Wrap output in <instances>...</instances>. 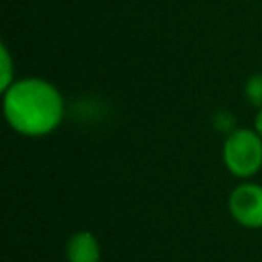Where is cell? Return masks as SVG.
I'll return each mask as SVG.
<instances>
[{"instance_id":"277c9868","label":"cell","mask_w":262,"mask_h":262,"mask_svg":"<svg viewBox=\"0 0 262 262\" xmlns=\"http://www.w3.org/2000/svg\"><path fill=\"white\" fill-rule=\"evenodd\" d=\"M67 260L69 262H99L101 246L94 233L77 232L67 243Z\"/></svg>"},{"instance_id":"8992f818","label":"cell","mask_w":262,"mask_h":262,"mask_svg":"<svg viewBox=\"0 0 262 262\" xmlns=\"http://www.w3.org/2000/svg\"><path fill=\"white\" fill-rule=\"evenodd\" d=\"M15 83L13 81V69H11V58H9V52L6 49V45H2V84H0V90L6 92L11 84Z\"/></svg>"},{"instance_id":"52a82bcc","label":"cell","mask_w":262,"mask_h":262,"mask_svg":"<svg viewBox=\"0 0 262 262\" xmlns=\"http://www.w3.org/2000/svg\"><path fill=\"white\" fill-rule=\"evenodd\" d=\"M255 131L262 137V108H260V112H258L257 119H255Z\"/></svg>"},{"instance_id":"3957f363","label":"cell","mask_w":262,"mask_h":262,"mask_svg":"<svg viewBox=\"0 0 262 262\" xmlns=\"http://www.w3.org/2000/svg\"><path fill=\"white\" fill-rule=\"evenodd\" d=\"M228 207L239 225L246 228H262V185H239L230 196Z\"/></svg>"},{"instance_id":"6da1fadb","label":"cell","mask_w":262,"mask_h":262,"mask_svg":"<svg viewBox=\"0 0 262 262\" xmlns=\"http://www.w3.org/2000/svg\"><path fill=\"white\" fill-rule=\"evenodd\" d=\"M65 106L54 84L38 77L15 81L4 92V115L9 126L26 137L49 135L61 124Z\"/></svg>"},{"instance_id":"7a4b0ae2","label":"cell","mask_w":262,"mask_h":262,"mask_svg":"<svg viewBox=\"0 0 262 262\" xmlns=\"http://www.w3.org/2000/svg\"><path fill=\"white\" fill-rule=\"evenodd\" d=\"M225 165L237 178H250L262 167V137L255 129H233L223 147Z\"/></svg>"},{"instance_id":"5b68a950","label":"cell","mask_w":262,"mask_h":262,"mask_svg":"<svg viewBox=\"0 0 262 262\" xmlns=\"http://www.w3.org/2000/svg\"><path fill=\"white\" fill-rule=\"evenodd\" d=\"M244 94H246L250 104L262 108V74H255L246 81L244 86Z\"/></svg>"}]
</instances>
